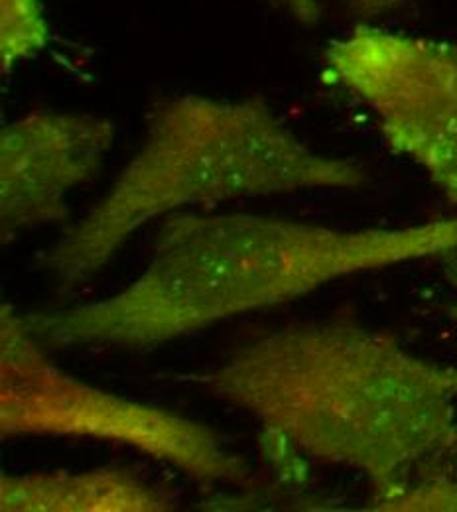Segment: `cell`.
Instances as JSON below:
<instances>
[{"label": "cell", "mask_w": 457, "mask_h": 512, "mask_svg": "<svg viewBox=\"0 0 457 512\" xmlns=\"http://www.w3.org/2000/svg\"><path fill=\"white\" fill-rule=\"evenodd\" d=\"M199 384L262 426V449L286 479L304 477V457L343 465L371 483L373 511L457 455L456 365L353 321L266 333Z\"/></svg>", "instance_id": "6da1fadb"}, {"label": "cell", "mask_w": 457, "mask_h": 512, "mask_svg": "<svg viewBox=\"0 0 457 512\" xmlns=\"http://www.w3.org/2000/svg\"><path fill=\"white\" fill-rule=\"evenodd\" d=\"M457 253V217L406 227L335 229L257 213H180L123 290L75 308L22 314L46 347L148 351L341 278Z\"/></svg>", "instance_id": "7a4b0ae2"}, {"label": "cell", "mask_w": 457, "mask_h": 512, "mask_svg": "<svg viewBox=\"0 0 457 512\" xmlns=\"http://www.w3.org/2000/svg\"><path fill=\"white\" fill-rule=\"evenodd\" d=\"M367 170L314 150L262 97L164 101L111 188L44 258L56 282L75 290L97 276L134 233L186 207L247 197L355 190Z\"/></svg>", "instance_id": "3957f363"}, {"label": "cell", "mask_w": 457, "mask_h": 512, "mask_svg": "<svg viewBox=\"0 0 457 512\" xmlns=\"http://www.w3.org/2000/svg\"><path fill=\"white\" fill-rule=\"evenodd\" d=\"M0 434L129 448L203 485L249 487L247 461L207 424L75 379L10 304L0 310Z\"/></svg>", "instance_id": "277c9868"}, {"label": "cell", "mask_w": 457, "mask_h": 512, "mask_svg": "<svg viewBox=\"0 0 457 512\" xmlns=\"http://www.w3.org/2000/svg\"><path fill=\"white\" fill-rule=\"evenodd\" d=\"M326 73L371 111L394 152L457 203V46L359 26L329 44Z\"/></svg>", "instance_id": "5b68a950"}, {"label": "cell", "mask_w": 457, "mask_h": 512, "mask_svg": "<svg viewBox=\"0 0 457 512\" xmlns=\"http://www.w3.org/2000/svg\"><path fill=\"white\" fill-rule=\"evenodd\" d=\"M117 136L105 117L30 113L0 132V235L64 223L67 197L103 168Z\"/></svg>", "instance_id": "8992f818"}, {"label": "cell", "mask_w": 457, "mask_h": 512, "mask_svg": "<svg viewBox=\"0 0 457 512\" xmlns=\"http://www.w3.org/2000/svg\"><path fill=\"white\" fill-rule=\"evenodd\" d=\"M2 512H166L174 503L127 469L0 477Z\"/></svg>", "instance_id": "52a82bcc"}, {"label": "cell", "mask_w": 457, "mask_h": 512, "mask_svg": "<svg viewBox=\"0 0 457 512\" xmlns=\"http://www.w3.org/2000/svg\"><path fill=\"white\" fill-rule=\"evenodd\" d=\"M50 26L44 0H0V67L10 73L46 50Z\"/></svg>", "instance_id": "ba28073f"}, {"label": "cell", "mask_w": 457, "mask_h": 512, "mask_svg": "<svg viewBox=\"0 0 457 512\" xmlns=\"http://www.w3.org/2000/svg\"><path fill=\"white\" fill-rule=\"evenodd\" d=\"M379 511H457V479L440 471L422 475Z\"/></svg>", "instance_id": "9c48e42d"}, {"label": "cell", "mask_w": 457, "mask_h": 512, "mask_svg": "<svg viewBox=\"0 0 457 512\" xmlns=\"http://www.w3.org/2000/svg\"><path fill=\"white\" fill-rule=\"evenodd\" d=\"M349 14L361 20H373L383 14H389L402 6L406 0H345Z\"/></svg>", "instance_id": "30bf717a"}, {"label": "cell", "mask_w": 457, "mask_h": 512, "mask_svg": "<svg viewBox=\"0 0 457 512\" xmlns=\"http://www.w3.org/2000/svg\"><path fill=\"white\" fill-rule=\"evenodd\" d=\"M288 14L302 26H316L322 14L320 0H280Z\"/></svg>", "instance_id": "8fae6325"}, {"label": "cell", "mask_w": 457, "mask_h": 512, "mask_svg": "<svg viewBox=\"0 0 457 512\" xmlns=\"http://www.w3.org/2000/svg\"><path fill=\"white\" fill-rule=\"evenodd\" d=\"M454 284H456V288H457V274H456V278H454ZM452 316H454V320L457 321V300H456V302H454V306H452Z\"/></svg>", "instance_id": "7c38bea8"}]
</instances>
